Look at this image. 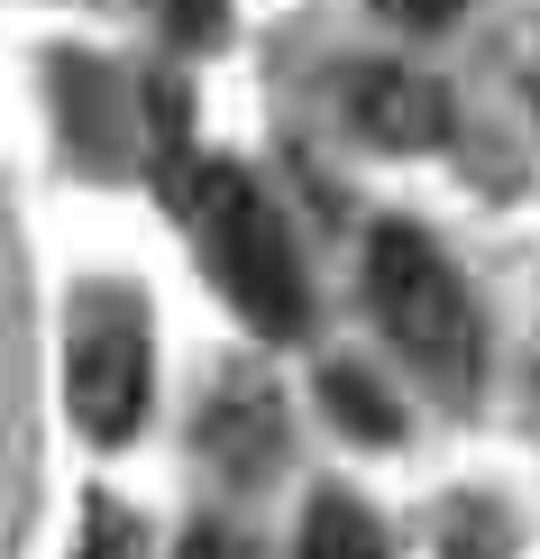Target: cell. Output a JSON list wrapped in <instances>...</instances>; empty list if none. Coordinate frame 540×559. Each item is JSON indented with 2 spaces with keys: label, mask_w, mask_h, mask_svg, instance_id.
Wrapping results in <instances>:
<instances>
[{
  "label": "cell",
  "mask_w": 540,
  "mask_h": 559,
  "mask_svg": "<svg viewBox=\"0 0 540 559\" xmlns=\"http://www.w3.org/2000/svg\"><path fill=\"white\" fill-rule=\"evenodd\" d=\"M367 302L385 321V340L404 348L412 377H431L440 394H467L485 367V321H477V294L467 275L421 239L412 221H385L367 239Z\"/></svg>",
  "instance_id": "1"
},
{
  "label": "cell",
  "mask_w": 540,
  "mask_h": 559,
  "mask_svg": "<svg viewBox=\"0 0 540 559\" xmlns=\"http://www.w3.org/2000/svg\"><path fill=\"white\" fill-rule=\"evenodd\" d=\"M193 229H202V266L220 275V294L248 312V331L293 340L302 321H312V285H302L293 229L239 166H202L193 175Z\"/></svg>",
  "instance_id": "2"
},
{
  "label": "cell",
  "mask_w": 540,
  "mask_h": 559,
  "mask_svg": "<svg viewBox=\"0 0 540 559\" xmlns=\"http://www.w3.org/2000/svg\"><path fill=\"white\" fill-rule=\"evenodd\" d=\"M147 377H156V348L147 321H137L129 294H92V312L74 321V358H64V404L92 440H129L147 423Z\"/></svg>",
  "instance_id": "3"
},
{
  "label": "cell",
  "mask_w": 540,
  "mask_h": 559,
  "mask_svg": "<svg viewBox=\"0 0 540 559\" xmlns=\"http://www.w3.org/2000/svg\"><path fill=\"white\" fill-rule=\"evenodd\" d=\"M339 110L375 147H440L449 138V92L431 74H412V64H358L339 83Z\"/></svg>",
  "instance_id": "4"
},
{
  "label": "cell",
  "mask_w": 540,
  "mask_h": 559,
  "mask_svg": "<svg viewBox=\"0 0 540 559\" xmlns=\"http://www.w3.org/2000/svg\"><path fill=\"white\" fill-rule=\"evenodd\" d=\"M275 431H285V413H275V394L256 385V377H229V385L202 404V440H211L239 477H256V468L275 459Z\"/></svg>",
  "instance_id": "5"
},
{
  "label": "cell",
  "mask_w": 540,
  "mask_h": 559,
  "mask_svg": "<svg viewBox=\"0 0 540 559\" xmlns=\"http://www.w3.org/2000/svg\"><path fill=\"white\" fill-rule=\"evenodd\" d=\"M302 559H394V550H385V532H375V514L358 496H321L302 514Z\"/></svg>",
  "instance_id": "6"
},
{
  "label": "cell",
  "mask_w": 540,
  "mask_h": 559,
  "mask_svg": "<svg viewBox=\"0 0 540 559\" xmlns=\"http://www.w3.org/2000/svg\"><path fill=\"white\" fill-rule=\"evenodd\" d=\"M321 394H331V423H339V431H367V440H394V431H404V413L385 404V385L358 377V367H331Z\"/></svg>",
  "instance_id": "7"
},
{
  "label": "cell",
  "mask_w": 540,
  "mask_h": 559,
  "mask_svg": "<svg viewBox=\"0 0 540 559\" xmlns=\"http://www.w3.org/2000/svg\"><path fill=\"white\" fill-rule=\"evenodd\" d=\"M74 559H147V532H137L110 496H92V504H83V550H74Z\"/></svg>",
  "instance_id": "8"
},
{
  "label": "cell",
  "mask_w": 540,
  "mask_h": 559,
  "mask_svg": "<svg viewBox=\"0 0 540 559\" xmlns=\"http://www.w3.org/2000/svg\"><path fill=\"white\" fill-rule=\"evenodd\" d=\"M375 10H385L394 28H449V19L467 10V0H375Z\"/></svg>",
  "instance_id": "9"
},
{
  "label": "cell",
  "mask_w": 540,
  "mask_h": 559,
  "mask_svg": "<svg viewBox=\"0 0 540 559\" xmlns=\"http://www.w3.org/2000/svg\"><path fill=\"white\" fill-rule=\"evenodd\" d=\"M183 559H248V550H239V532H220V523H202L193 542H183Z\"/></svg>",
  "instance_id": "10"
}]
</instances>
